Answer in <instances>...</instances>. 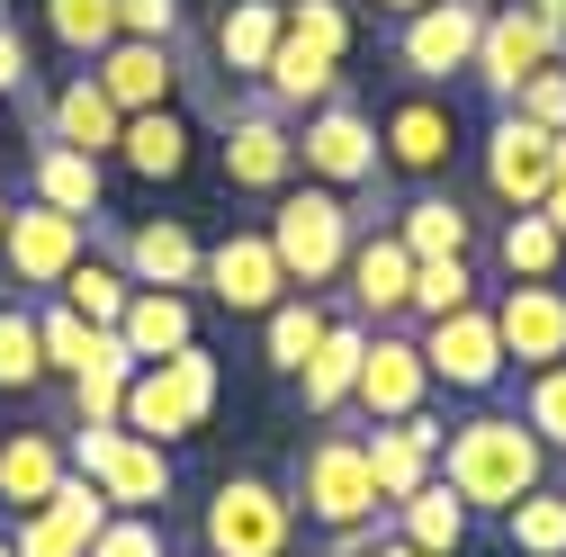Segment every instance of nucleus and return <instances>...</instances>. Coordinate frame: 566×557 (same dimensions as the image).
I'll use <instances>...</instances> for the list:
<instances>
[{"instance_id":"f3484780","label":"nucleus","mask_w":566,"mask_h":557,"mask_svg":"<svg viewBox=\"0 0 566 557\" xmlns=\"http://www.w3.org/2000/svg\"><path fill=\"white\" fill-rule=\"evenodd\" d=\"M485 315H494V341H504L513 369L566 360V288H557V278H513V288L494 297Z\"/></svg>"},{"instance_id":"09e8293b","label":"nucleus","mask_w":566,"mask_h":557,"mask_svg":"<svg viewBox=\"0 0 566 557\" xmlns=\"http://www.w3.org/2000/svg\"><path fill=\"white\" fill-rule=\"evenodd\" d=\"M522 10H531L539 28H557V36H566V0H522Z\"/></svg>"},{"instance_id":"aec40b11","label":"nucleus","mask_w":566,"mask_h":557,"mask_svg":"<svg viewBox=\"0 0 566 557\" xmlns=\"http://www.w3.org/2000/svg\"><path fill=\"white\" fill-rule=\"evenodd\" d=\"M198 261H207V243L180 217H135L117 234V270L135 278V288H198Z\"/></svg>"},{"instance_id":"7ed1b4c3","label":"nucleus","mask_w":566,"mask_h":557,"mask_svg":"<svg viewBox=\"0 0 566 557\" xmlns=\"http://www.w3.org/2000/svg\"><path fill=\"white\" fill-rule=\"evenodd\" d=\"M217 387H226V369H217V351L207 341H189V351H171V360H154V369H135L126 378V413L117 423L135 432V441H189L207 413H217Z\"/></svg>"},{"instance_id":"a19ab883","label":"nucleus","mask_w":566,"mask_h":557,"mask_svg":"<svg viewBox=\"0 0 566 557\" xmlns=\"http://www.w3.org/2000/svg\"><path fill=\"white\" fill-rule=\"evenodd\" d=\"M10 548H19V557H91V539H82L73 522H63L54 504L19 513V522H10Z\"/></svg>"},{"instance_id":"f704fd0d","label":"nucleus","mask_w":566,"mask_h":557,"mask_svg":"<svg viewBox=\"0 0 566 557\" xmlns=\"http://www.w3.org/2000/svg\"><path fill=\"white\" fill-rule=\"evenodd\" d=\"M45 36L73 63H99L117 45V0H45Z\"/></svg>"},{"instance_id":"412c9836","label":"nucleus","mask_w":566,"mask_h":557,"mask_svg":"<svg viewBox=\"0 0 566 557\" xmlns=\"http://www.w3.org/2000/svg\"><path fill=\"white\" fill-rule=\"evenodd\" d=\"M360 351H369V324H360V315H333V324H324V341L306 351L297 396H306L315 423H342V413H350V387H360Z\"/></svg>"},{"instance_id":"c756f323","label":"nucleus","mask_w":566,"mask_h":557,"mask_svg":"<svg viewBox=\"0 0 566 557\" xmlns=\"http://www.w3.org/2000/svg\"><path fill=\"white\" fill-rule=\"evenodd\" d=\"M117 162H126L135 180H180V171H189V117H180V108H135V117L117 126Z\"/></svg>"},{"instance_id":"79ce46f5","label":"nucleus","mask_w":566,"mask_h":557,"mask_svg":"<svg viewBox=\"0 0 566 557\" xmlns=\"http://www.w3.org/2000/svg\"><path fill=\"white\" fill-rule=\"evenodd\" d=\"M91 557H171L163 513H108V530L91 539Z\"/></svg>"},{"instance_id":"b1692460","label":"nucleus","mask_w":566,"mask_h":557,"mask_svg":"<svg viewBox=\"0 0 566 557\" xmlns=\"http://www.w3.org/2000/svg\"><path fill=\"white\" fill-rule=\"evenodd\" d=\"M117 126H126V108H117L91 73H73V82L45 99V117H36V135H54V145H73V154H91V162L117 154Z\"/></svg>"},{"instance_id":"ea45409f","label":"nucleus","mask_w":566,"mask_h":557,"mask_svg":"<svg viewBox=\"0 0 566 557\" xmlns=\"http://www.w3.org/2000/svg\"><path fill=\"white\" fill-rule=\"evenodd\" d=\"M289 36L333 54V63H350V0H289Z\"/></svg>"},{"instance_id":"bb28decb","label":"nucleus","mask_w":566,"mask_h":557,"mask_svg":"<svg viewBox=\"0 0 566 557\" xmlns=\"http://www.w3.org/2000/svg\"><path fill=\"white\" fill-rule=\"evenodd\" d=\"M117 341H126L135 369H154V360H171V351L198 341V306H189L180 288H135L126 315H117Z\"/></svg>"},{"instance_id":"5701e85b","label":"nucleus","mask_w":566,"mask_h":557,"mask_svg":"<svg viewBox=\"0 0 566 557\" xmlns=\"http://www.w3.org/2000/svg\"><path fill=\"white\" fill-rule=\"evenodd\" d=\"M279 36H289V0H226L217 28H207V54H217V73L261 82V63L279 54Z\"/></svg>"},{"instance_id":"7c9ffc66","label":"nucleus","mask_w":566,"mask_h":557,"mask_svg":"<svg viewBox=\"0 0 566 557\" xmlns=\"http://www.w3.org/2000/svg\"><path fill=\"white\" fill-rule=\"evenodd\" d=\"M324 324H333V306H324L315 288H289V297L261 315V360H270L279 378H297V369H306V351L324 341Z\"/></svg>"},{"instance_id":"2eb2a0df","label":"nucleus","mask_w":566,"mask_h":557,"mask_svg":"<svg viewBox=\"0 0 566 557\" xmlns=\"http://www.w3.org/2000/svg\"><path fill=\"white\" fill-rule=\"evenodd\" d=\"M413 404H432V369H422V341L396 324H369V351H360V387H350V413L369 423H405Z\"/></svg>"},{"instance_id":"603ef678","label":"nucleus","mask_w":566,"mask_h":557,"mask_svg":"<svg viewBox=\"0 0 566 557\" xmlns=\"http://www.w3.org/2000/svg\"><path fill=\"white\" fill-rule=\"evenodd\" d=\"M0 225H10V189H0Z\"/></svg>"},{"instance_id":"f257e3e1","label":"nucleus","mask_w":566,"mask_h":557,"mask_svg":"<svg viewBox=\"0 0 566 557\" xmlns=\"http://www.w3.org/2000/svg\"><path fill=\"white\" fill-rule=\"evenodd\" d=\"M432 476L450 485L468 513H513L531 485H548V450H539V432L522 423V413L485 404V413H468V423H450Z\"/></svg>"},{"instance_id":"2f4dec72","label":"nucleus","mask_w":566,"mask_h":557,"mask_svg":"<svg viewBox=\"0 0 566 557\" xmlns=\"http://www.w3.org/2000/svg\"><path fill=\"white\" fill-rule=\"evenodd\" d=\"M54 297L73 306L82 324H99V333H117V315H126V297H135V278L117 270V252H99V243H91V252H82L73 270H63V288H54Z\"/></svg>"},{"instance_id":"f8f14e48","label":"nucleus","mask_w":566,"mask_h":557,"mask_svg":"<svg viewBox=\"0 0 566 557\" xmlns=\"http://www.w3.org/2000/svg\"><path fill=\"white\" fill-rule=\"evenodd\" d=\"M557 54H566V36L539 28L522 0H504V10H485V36H476V63H468V73H476V91H485L494 108H513V91L539 73V63H557Z\"/></svg>"},{"instance_id":"423d86ee","label":"nucleus","mask_w":566,"mask_h":557,"mask_svg":"<svg viewBox=\"0 0 566 557\" xmlns=\"http://www.w3.org/2000/svg\"><path fill=\"white\" fill-rule=\"evenodd\" d=\"M198 539H207V557H289V539H297L289 485L226 476L217 495H207V513H198Z\"/></svg>"},{"instance_id":"a878e982","label":"nucleus","mask_w":566,"mask_h":557,"mask_svg":"<svg viewBox=\"0 0 566 557\" xmlns=\"http://www.w3.org/2000/svg\"><path fill=\"white\" fill-rule=\"evenodd\" d=\"M63 476H73V459H63V432H0V513H36L45 495H54V485Z\"/></svg>"},{"instance_id":"37998d69","label":"nucleus","mask_w":566,"mask_h":557,"mask_svg":"<svg viewBox=\"0 0 566 557\" xmlns=\"http://www.w3.org/2000/svg\"><path fill=\"white\" fill-rule=\"evenodd\" d=\"M126 378L135 369H82L73 378V423H117L126 413Z\"/></svg>"},{"instance_id":"49530a36","label":"nucleus","mask_w":566,"mask_h":557,"mask_svg":"<svg viewBox=\"0 0 566 557\" xmlns=\"http://www.w3.org/2000/svg\"><path fill=\"white\" fill-rule=\"evenodd\" d=\"M36 91V63H28V45H19V28L0 19V99H28Z\"/></svg>"},{"instance_id":"9b49d317","label":"nucleus","mask_w":566,"mask_h":557,"mask_svg":"<svg viewBox=\"0 0 566 557\" xmlns=\"http://www.w3.org/2000/svg\"><path fill=\"white\" fill-rule=\"evenodd\" d=\"M413 341H422V369H432V387H450V396H494V387H504V369H513L504 341H494L485 297L459 306V315H441V324H422Z\"/></svg>"},{"instance_id":"de8ad7c7","label":"nucleus","mask_w":566,"mask_h":557,"mask_svg":"<svg viewBox=\"0 0 566 557\" xmlns=\"http://www.w3.org/2000/svg\"><path fill=\"white\" fill-rule=\"evenodd\" d=\"M539 217H548V225H557V243H566V171H557V189L539 198Z\"/></svg>"},{"instance_id":"1a4fd4ad","label":"nucleus","mask_w":566,"mask_h":557,"mask_svg":"<svg viewBox=\"0 0 566 557\" xmlns=\"http://www.w3.org/2000/svg\"><path fill=\"white\" fill-rule=\"evenodd\" d=\"M476 162H485V198L504 207V217H522V207H539V198L557 189V135L531 126L522 108H494Z\"/></svg>"},{"instance_id":"864d4df0","label":"nucleus","mask_w":566,"mask_h":557,"mask_svg":"<svg viewBox=\"0 0 566 557\" xmlns=\"http://www.w3.org/2000/svg\"><path fill=\"white\" fill-rule=\"evenodd\" d=\"M0 557H19V548H10V530H0Z\"/></svg>"},{"instance_id":"3c124183","label":"nucleus","mask_w":566,"mask_h":557,"mask_svg":"<svg viewBox=\"0 0 566 557\" xmlns=\"http://www.w3.org/2000/svg\"><path fill=\"white\" fill-rule=\"evenodd\" d=\"M369 10H387V19H413V10H422V0H369Z\"/></svg>"},{"instance_id":"8fccbe9b","label":"nucleus","mask_w":566,"mask_h":557,"mask_svg":"<svg viewBox=\"0 0 566 557\" xmlns=\"http://www.w3.org/2000/svg\"><path fill=\"white\" fill-rule=\"evenodd\" d=\"M369 557H422V548H405V539H396V530H387V539H378V548H369Z\"/></svg>"},{"instance_id":"20e7f679","label":"nucleus","mask_w":566,"mask_h":557,"mask_svg":"<svg viewBox=\"0 0 566 557\" xmlns=\"http://www.w3.org/2000/svg\"><path fill=\"white\" fill-rule=\"evenodd\" d=\"M289 504L315 522V530H350V522H378V485H369V450L360 432H315L297 476H289Z\"/></svg>"},{"instance_id":"dca6fc26","label":"nucleus","mask_w":566,"mask_h":557,"mask_svg":"<svg viewBox=\"0 0 566 557\" xmlns=\"http://www.w3.org/2000/svg\"><path fill=\"white\" fill-rule=\"evenodd\" d=\"M441 441H450V423H441L432 404H413L405 423H369V432H360V450H369V485H378V504H405L413 485H432Z\"/></svg>"},{"instance_id":"a211bd4d","label":"nucleus","mask_w":566,"mask_h":557,"mask_svg":"<svg viewBox=\"0 0 566 557\" xmlns=\"http://www.w3.org/2000/svg\"><path fill=\"white\" fill-rule=\"evenodd\" d=\"M342 297L360 324H396L405 297H413V252L396 243V225H360V243H350L342 261Z\"/></svg>"},{"instance_id":"6e6552de","label":"nucleus","mask_w":566,"mask_h":557,"mask_svg":"<svg viewBox=\"0 0 566 557\" xmlns=\"http://www.w3.org/2000/svg\"><path fill=\"white\" fill-rule=\"evenodd\" d=\"M91 234H99V225H82V217H63V207L28 198V207H10V225H0V270L19 278V297H54L63 270L91 252Z\"/></svg>"},{"instance_id":"393cba45","label":"nucleus","mask_w":566,"mask_h":557,"mask_svg":"<svg viewBox=\"0 0 566 557\" xmlns=\"http://www.w3.org/2000/svg\"><path fill=\"white\" fill-rule=\"evenodd\" d=\"M333 91H342V63L315 54V45H297V36H279V54L261 63V82H252V99H261L270 117H306V108H324Z\"/></svg>"},{"instance_id":"c03bdc74","label":"nucleus","mask_w":566,"mask_h":557,"mask_svg":"<svg viewBox=\"0 0 566 557\" xmlns=\"http://www.w3.org/2000/svg\"><path fill=\"white\" fill-rule=\"evenodd\" d=\"M513 108H522L531 126H548V135H557V126H566V63H539V73L513 91Z\"/></svg>"},{"instance_id":"ddd939ff","label":"nucleus","mask_w":566,"mask_h":557,"mask_svg":"<svg viewBox=\"0 0 566 557\" xmlns=\"http://www.w3.org/2000/svg\"><path fill=\"white\" fill-rule=\"evenodd\" d=\"M198 288L217 297L226 315H252V324H261L279 297H289V270H279V252H270V234H261V225H243V234H226V243H207Z\"/></svg>"},{"instance_id":"473e14b6","label":"nucleus","mask_w":566,"mask_h":557,"mask_svg":"<svg viewBox=\"0 0 566 557\" xmlns=\"http://www.w3.org/2000/svg\"><path fill=\"white\" fill-rule=\"evenodd\" d=\"M557 261H566V243H557V225L539 217V207H522V217L494 225V270H504V288L513 278H557Z\"/></svg>"},{"instance_id":"58836bf2","label":"nucleus","mask_w":566,"mask_h":557,"mask_svg":"<svg viewBox=\"0 0 566 557\" xmlns=\"http://www.w3.org/2000/svg\"><path fill=\"white\" fill-rule=\"evenodd\" d=\"M522 423L539 432V450L548 459H566V360H548V369H522Z\"/></svg>"},{"instance_id":"cd10ccee","label":"nucleus","mask_w":566,"mask_h":557,"mask_svg":"<svg viewBox=\"0 0 566 557\" xmlns=\"http://www.w3.org/2000/svg\"><path fill=\"white\" fill-rule=\"evenodd\" d=\"M396 243H405L413 261H468V252H476V217H468L450 189H413V198L396 207Z\"/></svg>"},{"instance_id":"72a5a7b5","label":"nucleus","mask_w":566,"mask_h":557,"mask_svg":"<svg viewBox=\"0 0 566 557\" xmlns=\"http://www.w3.org/2000/svg\"><path fill=\"white\" fill-rule=\"evenodd\" d=\"M494 522H504V548H522V557H566V485H531Z\"/></svg>"},{"instance_id":"4be33fe9","label":"nucleus","mask_w":566,"mask_h":557,"mask_svg":"<svg viewBox=\"0 0 566 557\" xmlns=\"http://www.w3.org/2000/svg\"><path fill=\"white\" fill-rule=\"evenodd\" d=\"M28 198H45V207H63V217L99 225V217H108V162H91V154H73V145H54V135H36Z\"/></svg>"},{"instance_id":"6ab92c4d","label":"nucleus","mask_w":566,"mask_h":557,"mask_svg":"<svg viewBox=\"0 0 566 557\" xmlns=\"http://www.w3.org/2000/svg\"><path fill=\"white\" fill-rule=\"evenodd\" d=\"M82 73L135 117V108H171L180 99V82H189V63H180V45H154V36H117L99 63H82Z\"/></svg>"},{"instance_id":"f03ea898","label":"nucleus","mask_w":566,"mask_h":557,"mask_svg":"<svg viewBox=\"0 0 566 557\" xmlns=\"http://www.w3.org/2000/svg\"><path fill=\"white\" fill-rule=\"evenodd\" d=\"M270 252H279V270H289V288H333L342 278V261H350V243H360V207H350L342 189H324V180H306V189H279V207H270Z\"/></svg>"},{"instance_id":"9d476101","label":"nucleus","mask_w":566,"mask_h":557,"mask_svg":"<svg viewBox=\"0 0 566 557\" xmlns=\"http://www.w3.org/2000/svg\"><path fill=\"white\" fill-rule=\"evenodd\" d=\"M450 154H459V108H450V91H413V82H405V91L378 108V162L405 171V180H441Z\"/></svg>"},{"instance_id":"c85d7f7f","label":"nucleus","mask_w":566,"mask_h":557,"mask_svg":"<svg viewBox=\"0 0 566 557\" xmlns=\"http://www.w3.org/2000/svg\"><path fill=\"white\" fill-rule=\"evenodd\" d=\"M387 530H396L405 548H422V557H459V548H468V530H476V513H468L450 485L432 476V485H413L405 504H387Z\"/></svg>"},{"instance_id":"39448f33","label":"nucleus","mask_w":566,"mask_h":557,"mask_svg":"<svg viewBox=\"0 0 566 557\" xmlns=\"http://www.w3.org/2000/svg\"><path fill=\"white\" fill-rule=\"evenodd\" d=\"M297 171L306 180H324V189H342V198H360V189H378V117L350 99V91H333L324 108H306L297 117Z\"/></svg>"},{"instance_id":"c9c22d12","label":"nucleus","mask_w":566,"mask_h":557,"mask_svg":"<svg viewBox=\"0 0 566 557\" xmlns=\"http://www.w3.org/2000/svg\"><path fill=\"white\" fill-rule=\"evenodd\" d=\"M36 387H45L36 306H0V396H36Z\"/></svg>"},{"instance_id":"0eeeda50","label":"nucleus","mask_w":566,"mask_h":557,"mask_svg":"<svg viewBox=\"0 0 566 557\" xmlns=\"http://www.w3.org/2000/svg\"><path fill=\"white\" fill-rule=\"evenodd\" d=\"M485 10H494V0H422L413 19H396V73L413 91H450L468 63H476Z\"/></svg>"},{"instance_id":"4468645a","label":"nucleus","mask_w":566,"mask_h":557,"mask_svg":"<svg viewBox=\"0 0 566 557\" xmlns=\"http://www.w3.org/2000/svg\"><path fill=\"white\" fill-rule=\"evenodd\" d=\"M217 154H226V180H234V189H252V198L297 189V126H289V117H270L261 99H252V108H226Z\"/></svg>"},{"instance_id":"e433bc0d","label":"nucleus","mask_w":566,"mask_h":557,"mask_svg":"<svg viewBox=\"0 0 566 557\" xmlns=\"http://www.w3.org/2000/svg\"><path fill=\"white\" fill-rule=\"evenodd\" d=\"M459 306H476V261H413L405 315H413V324H441V315H459Z\"/></svg>"},{"instance_id":"4c0bfd02","label":"nucleus","mask_w":566,"mask_h":557,"mask_svg":"<svg viewBox=\"0 0 566 557\" xmlns=\"http://www.w3.org/2000/svg\"><path fill=\"white\" fill-rule=\"evenodd\" d=\"M91 333L99 324H82L63 297H36V341H45V378H82L91 369Z\"/></svg>"},{"instance_id":"a18cd8bd","label":"nucleus","mask_w":566,"mask_h":557,"mask_svg":"<svg viewBox=\"0 0 566 557\" xmlns=\"http://www.w3.org/2000/svg\"><path fill=\"white\" fill-rule=\"evenodd\" d=\"M117 36H154V45H180V0H117Z\"/></svg>"}]
</instances>
